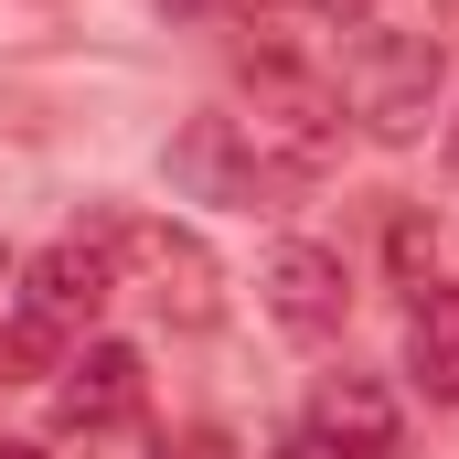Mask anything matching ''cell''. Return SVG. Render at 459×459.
<instances>
[{
    "label": "cell",
    "mask_w": 459,
    "mask_h": 459,
    "mask_svg": "<svg viewBox=\"0 0 459 459\" xmlns=\"http://www.w3.org/2000/svg\"><path fill=\"white\" fill-rule=\"evenodd\" d=\"M342 108L374 128V139H428V117H438V86H449V54H438V32H395V22H374V32H352L342 43Z\"/></svg>",
    "instance_id": "cell-1"
},
{
    "label": "cell",
    "mask_w": 459,
    "mask_h": 459,
    "mask_svg": "<svg viewBox=\"0 0 459 459\" xmlns=\"http://www.w3.org/2000/svg\"><path fill=\"white\" fill-rule=\"evenodd\" d=\"M246 150L267 160V171H289V182H310V171H332L342 160V86L332 75H310V65H289V54H256L246 65Z\"/></svg>",
    "instance_id": "cell-2"
},
{
    "label": "cell",
    "mask_w": 459,
    "mask_h": 459,
    "mask_svg": "<svg viewBox=\"0 0 459 459\" xmlns=\"http://www.w3.org/2000/svg\"><path fill=\"white\" fill-rule=\"evenodd\" d=\"M108 267H117V289H139V299H150L171 332H204V321L225 310V278H214V256H204L182 225H150V214L108 225Z\"/></svg>",
    "instance_id": "cell-3"
},
{
    "label": "cell",
    "mask_w": 459,
    "mask_h": 459,
    "mask_svg": "<svg viewBox=\"0 0 459 459\" xmlns=\"http://www.w3.org/2000/svg\"><path fill=\"white\" fill-rule=\"evenodd\" d=\"M117 299V267H108V235H65L22 267V310H32V342H65L86 332L97 310Z\"/></svg>",
    "instance_id": "cell-4"
},
{
    "label": "cell",
    "mask_w": 459,
    "mask_h": 459,
    "mask_svg": "<svg viewBox=\"0 0 459 459\" xmlns=\"http://www.w3.org/2000/svg\"><path fill=\"white\" fill-rule=\"evenodd\" d=\"M395 395L374 385V374H321V395H310V428H299V449L310 459H395Z\"/></svg>",
    "instance_id": "cell-5"
},
{
    "label": "cell",
    "mask_w": 459,
    "mask_h": 459,
    "mask_svg": "<svg viewBox=\"0 0 459 459\" xmlns=\"http://www.w3.org/2000/svg\"><path fill=\"white\" fill-rule=\"evenodd\" d=\"M342 310H352L342 256L289 235V246L267 256V321H278V332H299V342H332V332H342Z\"/></svg>",
    "instance_id": "cell-6"
},
{
    "label": "cell",
    "mask_w": 459,
    "mask_h": 459,
    "mask_svg": "<svg viewBox=\"0 0 459 459\" xmlns=\"http://www.w3.org/2000/svg\"><path fill=\"white\" fill-rule=\"evenodd\" d=\"M128 417H139V352L128 342H86L65 363V385H54V428L97 438V428H128Z\"/></svg>",
    "instance_id": "cell-7"
},
{
    "label": "cell",
    "mask_w": 459,
    "mask_h": 459,
    "mask_svg": "<svg viewBox=\"0 0 459 459\" xmlns=\"http://www.w3.org/2000/svg\"><path fill=\"white\" fill-rule=\"evenodd\" d=\"M171 182H193L204 204H256L267 160H256V150H235V117H193V128L171 139Z\"/></svg>",
    "instance_id": "cell-8"
},
{
    "label": "cell",
    "mask_w": 459,
    "mask_h": 459,
    "mask_svg": "<svg viewBox=\"0 0 459 459\" xmlns=\"http://www.w3.org/2000/svg\"><path fill=\"white\" fill-rule=\"evenodd\" d=\"M406 374L428 385V406H459V289H417V310H406Z\"/></svg>",
    "instance_id": "cell-9"
},
{
    "label": "cell",
    "mask_w": 459,
    "mask_h": 459,
    "mask_svg": "<svg viewBox=\"0 0 459 459\" xmlns=\"http://www.w3.org/2000/svg\"><path fill=\"white\" fill-rule=\"evenodd\" d=\"M0 459H43V449H22V438H0Z\"/></svg>",
    "instance_id": "cell-10"
},
{
    "label": "cell",
    "mask_w": 459,
    "mask_h": 459,
    "mask_svg": "<svg viewBox=\"0 0 459 459\" xmlns=\"http://www.w3.org/2000/svg\"><path fill=\"white\" fill-rule=\"evenodd\" d=\"M321 11H352V0H321Z\"/></svg>",
    "instance_id": "cell-11"
},
{
    "label": "cell",
    "mask_w": 459,
    "mask_h": 459,
    "mask_svg": "<svg viewBox=\"0 0 459 459\" xmlns=\"http://www.w3.org/2000/svg\"><path fill=\"white\" fill-rule=\"evenodd\" d=\"M449 171H459V139H449Z\"/></svg>",
    "instance_id": "cell-12"
},
{
    "label": "cell",
    "mask_w": 459,
    "mask_h": 459,
    "mask_svg": "<svg viewBox=\"0 0 459 459\" xmlns=\"http://www.w3.org/2000/svg\"><path fill=\"white\" fill-rule=\"evenodd\" d=\"M278 459H310V449H278Z\"/></svg>",
    "instance_id": "cell-13"
},
{
    "label": "cell",
    "mask_w": 459,
    "mask_h": 459,
    "mask_svg": "<svg viewBox=\"0 0 459 459\" xmlns=\"http://www.w3.org/2000/svg\"><path fill=\"white\" fill-rule=\"evenodd\" d=\"M0 278H11V267H0Z\"/></svg>",
    "instance_id": "cell-14"
}]
</instances>
